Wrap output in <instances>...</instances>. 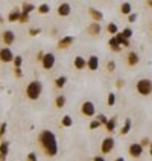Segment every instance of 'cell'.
I'll list each match as a JSON object with an SVG mask.
<instances>
[{
    "mask_svg": "<svg viewBox=\"0 0 152 161\" xmlns=\"http://www.w3.org/2000/svg\"><path fill=\"white\" fill-rule=\"evenodd\" d=\"M137 91L141 96H149L152 93V80H149V79H140L137 82Z\"/></svg>",
    "mask_w": 152,
    "mask_h": 161,
    "instance_id": "cell-3",
    "label": "cell"
},
{
    "mask_svg": "<svg viewBox=\"0 0 152 161\" xmlns=\"http://www.w3.org/2000/svg\"><path fill=\"white\" fill-rule=\"evenodd\" d=\"M114 129H116V119H111V120L106 122V131L113 132Z\"/></svg>",
    "mask_w": 152,
    "mask_h": 161,
    "instance_id": "cell-27",
    "label": "cell"
},
{
    "mask_svg": "<svg viewBox=\"0 0 152 161\" xmlns=\"http://www.w3.org/2000/svg\"><path fill=\"white\" fill-rule=\"evenodd\" d=\"M14 40H15L14 32H12V31H5V33H3V41H5V44L11 46V44L14 43Z\"/></svg>",
    "mask_w": 152,
    "mask_h": 161,
    "instance_id": "cell-10",
    "label": "cell"
},
{
    "mask_svg": "<svg viewBox=\"0 0 152 161\" xmlns=\"http://www.w3.org/2000/svg\"><path fill=\"white\" fill-rule=\"evenodd\" d=\"M61 125H62V126H66V128H69V126L73 125V119H71L70 115H64L62 120H61Z\"/></svg>",
    "mask_w": 152,
    "mask_h": 161,
    "instance_id": "cell-18",
    "label": "cell"
},
{
    "mask_svg": "<svg viewBox=\"0 0 152 161\" xmlns=\"http://www.w3.org/2000/svg\"><path fill=\"white\" fill-rule=\"evenodd\" d=\"M15 75L17 76H21V70L20 68H15Z\"/></svg>",
    "mask_w": 152,
    "mask_h": 161,
    "instance_id": "cell-43",
    "label": "cell"
},
{
    "mask_svg": "<svg viewBox=\"0 0 152 161\" xmlns=\"http://www.w3.org/2000/svg\"><path fill=\"white\" fill-rule=\"evenodd\" d=\"M114 102H116V94H114V93H110V94H108V105L113 106Z\"/></svg>",
    "mask_w": 152,
    "mask_h": 161,
    "instance_id": "cell-32",
    "label": "cell"
},
{
    "mask_svg": "<svg viewBox=\"0 0 152 161\" xmlns=\"http://www.w3.org/2000/svg\"><path fill=\"white\" fill-rule=\"evenodd\" d=\"M87 66H88V68L90 70H97V67H99V59H97V56H90V59L87 61Z\"/></svg>",
    "mask_w": 152,
    "mask_h": 161,
    "instance_id": "cell-11",
    "label": "cell"
},
{
    "mask_svg": "<svg viewBox=\"0 0 152 161\" xmlns=\"http://www.w3.org/2000/svg\"><path fill=\"white\" fill-rule=\"evenodd\" d=\"M106 29H108L110 33H114V35H117V33H119V28H117V24H114V23H110Z\"/></svg>",
    "mask_w": 152,
    "mask_h": 161,
    "instance_id": "cell-23",
    "label": "cell"
},
{
    "mask_svg": "<svg viewBox=\"0 0 152 161\" xmlns=\"http://www.w3.org/2000/svg\"><path fill=\"white\" fill-rule=\"evenodd\" d=\"M66 80H67V78H66V76L58 78V79H56V87H59V88H61V87H64V85H66Z\"/></svg>",
    "mask_w": 152,
    "mask_h": 161,
    "instance_id": "cell-29",
    "label": "cell"
},
{
    "mask_svg": "<svg viewBox=\"0 0 152 161\" xmlns=\"http://www.w3.org/2000/svg\"><path fill=\"white\" fill-rule=\"evenodd\" d=\"M116 38H117V41H119V44H120V46H125V47H128V46H129V40H125L120 33H117V35H116Z\"/></svg>",
    "mask_w": 152,
    "mask_h": 161,
    "instance_id": "cell-19",
    "label": "cell"
},
{
    "mask_svg": "<svg viewBox=\"0 0 152 161\" xmlns=\"http://www.w3.org/2000/svg\"><path fill=\"white\" fill-rule=\"evenodd\" d=\"M19 21H21V23L29 21V15H28V14H20V20H19Z\"/></svg>",
    "mask_w": 152,
    "mask_h": 161,
    "instance_id": "cell-35",
    "label": "cell"
},
{
    "mask_svg": "<svg viewBox=\"0 0 152 161\" xmlns=\"http://www.w3.org/2000/svg\"><path fill=\"white\" fill-rule=\"evenodd\" d=\"M82 113L88 117H91V115L96 114V108H94V103L93 102H84L82 103Z\"/></svg>",
    "mask_w": 152,
    "mask_h": 161,
    "instance_id": "cell-7",
    "label": "cell"
},
{
    "mask_svg": "<svg viewBox=\"0 0 152 161\" xmlns=\"http://www.w3.org/2000/svg\"><path fill=\"white\" fill-rule=\"evenodd\" d=\"M117 87H123V80H119V82H117Z\"/></svg>",
    "mask_w": 152,
    "mask_h": 161,
    "instance_id": "cell-44",
    "label": "cell"
},
{
    "mask_svg": "<svg viewBox=\"0 0 152 161\" xmlns=\"http://www.w3.org/2000/svg\"><path fill=\"white\" fill-rule=\"evenodd\" d=\"M55 103H56L58 108H62V106L66 105V96H58L56 100H55Z\"/></svg>",
    "mask_w": 152,
    "mask_h": 161,
    "instance_id": "cell-22",
    "label": "cell"
},
{
    "mask_svg": "<svg viewBox=\"0 0 152 161\" xmlns=\"http://www.w3.org/2000/svg\"><path fill=\"white\" fill-rule=\"evenodd\" d=\"M85 66H87V62H85V59H84L82 56H76V58H75V67H76L78 70L85 68Z\"/></svg>",
    "mask_w": 152,
    "mask_h": 161,
    "instance_id": "cell-15",
    "label": "cell"
},
{
    "mask_svg": "<svg viewBox=\"0 0 152 161\" xmlns=\"http://www.w3.org/2000/svg\"><path fill=\"white\" fill-rule=\"evenodd\" d=\"M97 117H99V119H97V120L101 122V125H102V123H105V125H106V122H108V119H106V117H105L103 114H101V115H97Z\"/></svg>",
    "mask_w": 152,
    "mask_h": 161,
    "instance_id": "cell-37",
    "label": "cell"
},
{
    "mask_svg": "<svg viewBox=\"0 0 152 161\" xmlns=\"http://www.w3.org/2000/svg\"><path fill=\"white\" fill-rule=\"evenodd\" d=\"M5 132H6V123H2V126H0V137H2Z\"/></svg>",
    "mask_w": 152,
    "mask_h": 161,
    "instance_id": "cell-38",
    "label": "cell"
},
{
    "mask_svg": "<svg viewBox=\"0 0 152 161\" xmlns=\"http://www.w3.org/2000/svg\"><path fill=\"white\" fill-rule=\"evenodd\" d=\"M34 9H35V6L32 3H24L23 5V14H28L29 15V12H32Z\"/></svg>",
    "mask_w": 152,
    "mask_h": 161,
    "instance_id": "cell-20",
    "label": "cell"
},
{
    "mask_svg": "<svg viewBox=\"0 0 152 161\" xmlns=\"http://www.w3.org/2000/svg\"><path fill=\"white\" fill-rule=\"evenodd\" d=\"M149 143H151V141H149L148 138H143V140H141V143H140V145H141V146H146V145H149Z\"/></svg>",
    "mask_w": 152,
    "mask_h": 161,
    "instance_id": "cell-40",
    "label": "cell"
},
{
    "mask_svg": "<svg viewBox=\"0 0 152 161\" xmlns=\"http://www.w3.org/2000/svg\"><path fill=\"white\" fill-rule=\"evenodd\" d=\"M28 161H38V157L35 152H31V154L28 155Z\"/></svg>",
    "mask_w": 152,
    "mask_h": 161,
    "instance_id": "cell-33",
    "label": "cell"
},
{
    "mask_svg": "<svg viewBox=\"0 0 152 161\" xmlns=\"http://www.w3.org/2000/svg\"><path fill=\"white\" fill-rule=\"evenodd\" d=\"M151 157H152V149H151Z\"/></svg>",
    "mask_w": 152,
    "mask_h": 161,
    "instance_id": "cell-48",
    "label": "cell"
},
{
    "mask_svg": "<svg viewBox=\"0 0 152 161\" xmlns=\"http://www.w3.org/2000/svg\"><path fill=\"white\" fill-rule=\"evenodd\" d=\"M131 131V120L126 119L125 120V125H123V128H122V134H128Z\"/></svg>",
    "mask_w": 152,
    "mask_h": 161,
    "instance_id": "cell-25",
    "label": "cell"
},
{
    "mask_svg": "<svg viewBox=\"0 0 152 161\" xmlns=\"http://www.w3.org/2000/svg\"><path fill=\"white\" fill-rule=\"evenodd\" d=\"M120 35H122L125 40H129V38L132 37V31H131L129 28H126V29H123V31L120 32Z\"/></svg>",
    "mask_w": 152,
    "mask_h": 161,
    "instance_id": "cell-24",
    "label": "cell"
},
{
    "mask_svg": "<svg viewBox=\"0 0 152 161\" xmlns=\"http://www.w3.org/2000/svg\"><path fill=\"white\" fill-rule=\"evenodd\" d=\"M94 161H105L103 157H94Z\"/></svg>",
    "mask_w": 152,
    "mask_h": 161,
    "instance_id": "cell-42",
    "label": "cell"
},
{
    "mask_svg": "<svg viewBox=\"0 0 152 161\" xmlns=\"http://www.w3.org/2000/svg\"><path fill=\"white\" fill-rule=\"evenodd\" d=\"M106 68H108V71H114V68H116V64H114V61H110L108 64H106Z\"/></svg>",
    "mask_w": 152,
    "mask_h": 161,
    "instance_id": "cell-36",
    "label": "cell"
},
{
    "mask_svg": "<svg viewBox=\"0 0 152 161\" xmlns=\"http://www.w3.org/2000/svg\"><path fill=\"white\" fill-rule=\"evenodd\" d=\"M138 55H137V53L136 52H131L129 53V55H128V64L129 66H136V64H138Z\"/></svg>",
    "mask_w": 152,
    "mask_h": 161,
    "instance_id": "cell-16",
    "label": "cell"
},
{
    "mask_svg": "<svg viewBox=\"0 0 152 161\" xmlns=\"http://www.w3.org/2000/svg\"><path fill=\"white\" fill-rule=\"evenodd\" d=\"M120 11H122V14H131V5H129L128 2L122 3V6H120Z\"/></svg>",
    "mask_w": 152,
    "mask_h": 161,
    "instance_id": "cell-21",
    "label": "cell"
},
{
    "mask_svg": "<svg viewBox=\"0 0 152 161\" xmlns=\"http://www.w3.org/2000/svg\"><path fill=\"white\" fill-rule=\"evenodd\" d=\"M99 126H101V122H99V120H93V122L90 123V128H91V129H97Z\"/></svg>",
    "mask_w": 152,
    "mask_h": 161,
    "instance_id": "cell-34",
    "label": "cell"
},
{
    "mask_svg": "<svg viewBox=\"0 0 152 161\" xmlns=\"http://www.w3.org/2000/svg\"><path fill=\"white\" fill-rule=\"evenodd\" d=\"M116 161H125V158H122V157H119V158H116Z\"/></svg>",
    "mask_w": 152,
    "mask_h": 161,
    "instance_id": "cell-45",
    "label": "cell"
},
{
    "mask_svg": "<svg viewBox=\"0 0 152 161\" xmlns=\"http://www.w3.org/2000/svg\"><path fill=\"white\" fill-rule=\"evenodd\" d=\"M53 66H55V55L53 53H46L43 56V67L46 70H50Z\"/></svg>",
    "mask_w": 152,
    "mask_h": 161,
    "instance_id": "cell-4",
    "label": "cell"
},
{
    "mask_svg": "<svg viewBox=\"0 0 152 161\" xmlns=\"http://www.w3.org/2000/svg\"><path fill=\"white\" fill-rule=\"evenodd\" d=\"M101 32V26L99 24H97L96 21L90 26V33H93V35H96V33H99Z\"/></svg>",
    "mask_w": 152,
    "mask_h": 161,
    "instance_id": "cell-26",
    "label": "cell"
},
{
    "mask_svg": "<svg viewBox=\"0 0 152 161\" xmlns=\"http://www.w3.org/2000/svg\"><path fill=\"white\" fill-rule=\"evenodd\" d=\"M0 61H3V62H11V61H14L12 50H11L9 47L0 49Z\"/></svg>",
    "mask_w": 152,
    "mask_h": 161,
    "instance_id": "cell-5",
    "label": "cell"
},
{
    "mask_svg": "<svg viewBox=\"0 0 152 161\" xmlns=\"http://www.w3.org/2000/svg\"><path fill=\"white\" fill-rule=\"evenodd\" d=\"M58 14L62 15V17H66L70 14V5L69 3H61L59 8H58Z\"/></svg>",
    "mask_w": 152,
    "mask_h": 161,
    "instance_id": "cell-12",
    "label": "cell"
},
{
    "mask_svg": "<svg viewBox=\"0 0 152 161\" xmlns=\"http://www.w3.org/2000/svg\"><path fill=\"white\" fill-rule=\"evenodd\" d=\"M20 20V12H17V11H12L9 14V21H19Z\"/></svg>",
    "mask_w": 152,
    "mask_h": 161,
    "instance_id": "cell-28",
    "label": "cell"
},
{
    "mask_svg": "<svg viewBox=\"0 0 152 161\" xmlns=\"http://www.w3.org/2000/svg\"><path fill=\"white\" fill-rule=\"evenodd\" d=\"M108 44H110V47H111L114 52H119V50H120V44H119V41H117V38H116V37L110 38Z\"/></svg>",
    "mask_w": 152,
    "mask_h": 161,
    "instance_id": "cell-17",
    "label": "cell"
},
{
    "mask_svg": "<svg viewBox=\"0 0 152 161\" xmlns=\"http://www.w3.org/2000/svg\"><path fill=\"white\" fill-rule=\"evenodd\" d=\"M8 152H9V143H8V141L0 143V161H5L6 160Z\"/></svg>",
    "mask_w": 152,
    "mask_h": 161,
    "instance_id": "cell-9",
    "label": "cell"
},
{
    "mask_svg": "<svg viewBox=\"0 0 152 161\" xmlns=\"http://www.w3.org/2000/svg\"><path fill=\"white\" fill-rule=\"evenodd\" d=\"M75 41V38L73 37H64L62 40H59V43H58V47L61 49V47H67L69 44H71Z\"/></svg>",
    "mask_w": 152,
    "mask_h": 161,
    "instance_id": "cell-14",
    "label": "cell"
},
{
    "mask_svg": "<svg viewBox=\"0 0 152 161\" xmlns=\"http://www.w3.org/2000/svg\"><path fill=\"white\" fill-rule=\"evenodd\" d=\"M21 62H23L21 56H14V66H15V68H20L21 67Z\"/></svg>",
    "mask_w": 152,
    "mask_h": 161,
    "instance_id": "cell-30",
    "label": "cell"
},
{
    "mask_svg": "<svg viewBox=\"0 0 152 161\" xmlns=\"http://www.w3.org/2000/svg\"><path fill=\"white\" fill-rule=\"evenodd\" d=\"M38 11H40L41 14H47V12L50 11V8H49V5H41V6L38 8Z\"/></svg>",
    "mask_w": 152,
    "mask_h": 161,
    "instance_id": "cell-31",
    "label": "cell"
},
{
    "mask_svg": "<svg viewBox=\"0 0 152 161\" xmlns=\"http://www.w3.org/2000/svg\"><path fill=\"white\" fill-rule=\"evenodd\" d=\"M146 5H148V6H152V2H148Z\"/></svg>",
    "mask_w": 152,
    "mask_h": 161,
    "instance_id": "cell-46",
    "label": "cell"
},
{
    "mask_svg": "<svg viewBox=\"0 0 152 161\" xmlns=\"http://www.w3.org/2000/svg\"><path fill=\"white\" fill-rule=\"evenodd\" d=\"M114 149V138L108 137L102 141V152L103 154H110V152Z\"/></svg>",
    "mask_w": 152,
    "mask_h": 161,
    "instance_id": "cell-8",
    "label": "cell"
},
{
    "mask_svg": "<svg viewBox=\"0 0 152 161\" xmlns=\"http://www.w3.org/2000/svg\"><path fill=\"white\" fill-rule=\"evenodd\" d=\"M90 14H91V17L96 20V23H99V21H102L103 20V15H102V12L101 11H96L94 8H90Z\"/></svg>",
    "mask_w": 152,
    "mask_h": 161,
    "instance_id": "cell-13",
    "label": "cell"
},
{
    "mask_svg": "<svg viewBox=\"0 0 152 161\" xmlns=\"http://www.w3.org/2000/svg\"><path fill=\"white\" fill-rule=\"evenodd\" d=\"M29 32H31V35H38V32H40V31H38V29H31Z\"/></svg>",
    "mask_w": 152,
    "mask_h": 161,
    "instance_id": "cell-41",
    "label": "cell"
},
{
    "mask_svg": "<svg viewBox=\"0 0 152 161\" xmlns=\"http://www.w3.org/2000/svg\"><path fill=\"white\" fill-rule=\"evenodd\" d=\"M141 154H143V146L140 145V143H132V145L129 146V155L131 157L138 158Z\"/></svg>",
    "mask_w": 152,
    "mask_h": 161,
    "instance_id": "cell-6",
    "label": "cell"
},
{
    "mask_svg": "<svg viewBox=\"0 0 152 161\" xmlns=\"http://www.w3.org/2000/svg\"><path fill=\"white\" fill-rule=\"evenodd\" d=\"M151 149H152V141H151Z\"/></svg>",
    "mask_w": 152,
    "mask_h": 161,
    "instance_id": "cell-47",
    "label": "cell"
},
{
    "mask_svg": "<svg viewBox=\"0 0 152 161\" xmlns=\"http://www.w3.org/2000/svg\"><path fill=\"white\" fill-rule=\"evenodd\" d=\"M40 141H41V146L44 147V150H46V154L49 157H55L58 154L56 137L52 131H43L40 135Z\"/></svg>",
    "mask_w": 152,
    "mask_h": 161,
    "instance_id": "cell-1",
    "label": "cell"
},
{
    "mask_svg": "<svg viewBox=\"0 0 152 161\" xmlns=\"http://www.w3.org/2000/svg\"><path fill=\"white\" fill-rule=\"evenodd\" d=\"M136 19H137V15H136V14H129V17H128V21L134 23V21H136Z\"/></svg>",
    "mask_w": 152,
    "mask_h": 161,
    "instance_id": "cell-39",
    "label": "cell"
},
{
    "mask_svg": "<svg viewBox=\"0 0 152 161\" xmlns=\"http://www.w3.org/2000/svg\"><path fill=\"white\" fill-rule=\"evenodd\" d=\"M41 90H43L41 82H40V80H34V82H31L28 85V88H26V94H28L29 99L37 100L38 97L41 96Z\"/></svg>",
    "mask_w": 152,
    "mask_h": 161,
    "instance_id": "cell-2",
    "label": "cell"
}]
</instances>
